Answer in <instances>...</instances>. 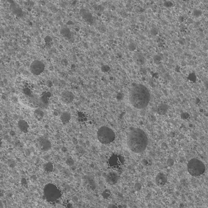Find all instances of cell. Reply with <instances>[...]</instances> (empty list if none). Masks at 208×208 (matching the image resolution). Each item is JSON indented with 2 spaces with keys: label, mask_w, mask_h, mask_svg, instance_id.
I'll return each mask as SVG.
<instances>
[{
  "label": "cell",
  "mask_w": 208,
  "mask_h": 208,
  "mask_svg": "<svg viewBox=\"0 0 208 208\" xmlns=\"http://www.w3.org/2000/svg\"><path fill=\"white\" fill-rule=\"evenodd\" d=\"M62 99L65 103L70 104L74 99V95L70 92L65 91L62 94Z\"/></svg>",
  "instance_id": "30bf717a"
},
{
  "label": "cell",
  "mask_w": 208,
  "mask_h": 208,
  "mask_svg": "<svg viewBox=\"0 0 208 208\" xmlns=\"http://www.w3.org/2000/svg\"><path fill=\"white\" fill-rule=\"evenodd\" d=\"M127 144L130 149L135 153L143 152L148 145V137L146 133L139 128L131 130L128 134Z\"/></svg>",
  "instance_id": "7a4b0ae2"
},
{
  "label": "cell",
  "mask_w": 208,
  "mask_h": 208,
  "mask_svg": "<svg viewBox=\"0 0 208 208\" xmlns=\"http://www.w3.org/2000/svg\"><path fill=\"white\" fill-rule=\"evenodd\" d=\"M187 170L192 177H199L205 173L206 167L201 160L194 158L188 163Z\"/></svg>",
  "instance_id": "3957f363"
},
{
  "label": "cell",
  "mask_w": 208,
  "mask_h": 208,
  "mask_svg": "<svg viewBox=\"0 0 208 208\" xmlns=\"http://www.w3.org/2000/svg\"><path fill=\"white\" fill-rule=\"evenodd\" d=\"M121 160L120 159L119 157L118 156H113L109 160V164L111 166H118L121 164Z\"/></svg>",
  "instance_id": "7c38bea8"
},
{
  "label": "cell",
  "mask_w": 208,
  "mask_h": 208,
  "mask_svg": "<svg viewBox=\"0 0 208 208\" xmlns=\"http://www.w3.org/2000/svg\"><path fill=\"white\" fill-rule=\"evenodd\" d=\"M167 177L166 174L163 173H160L157 175L155 178V182L156 184L159 186H163L167 182Z\"/></svg>",
  "instance_id": "9c48e42d"
},
{
  "label": "cell",
  "mask_w": 208,
  "mask_h": 208,
  "mask_svg": "<svg viewBox=\"0 0 208 208\" xmlns=\"http://www.w3.org/2000/svg\"><path fill=\"white\" fill-rule=\"evenodd\" d=\"M44 196L46 201L53 202L59 199L62 193L55 185L48 184L44 187Z\"/></svg>",
  "instance_id": "5b68a950"
},
{
  "label": "cell",
  "mask_w": 208,
  "mask_h": 208,
  "mask_svg": "<svg viewBox=\"0 0 208 208\" xmlns=\"http://www.w3.org/2000/svg\"><path fill=\"white\" fill-rule=\"evenodd\" d=\"M150 94L146 87L140 84H134L129 93V101L133 107L143 109L148 106Z\"/></svg>",
  "instance_id": "6da1fadb"
},
{
  "label": "cell",
  "mask_w": 208,
  "mask_h": 208,
  "mask_svg": "<svg viewBox=\"0 0 208 208\" xmlns=\"http://www.w3.org/2000/svg\"><path fill=\"white\" fill-rule=\"evenodd\" d=\"M34 116L36 120L41 121L44 117V113L40 109H36L34 112Z\"/></svg>",
  "instance_id": "5bb4252c"
},
{
  "label": "cell",
  "mask_w": 208,
  "mask_h": 208,
  "mask_svg": "<svg viewBox=\"0 0 208 208\" xmlns=\"http://www.w3.org/2000/svg\"><path fill=\"white\" fill-rule=\"evenodd\" d=\"M108 191H105L102 194V196L104 198H107L109 196V192H108Z\"/></svg>",
  "instance_id": "ac0fdd59"
},
{
  "label": "cell",
  "mask_w": 208,
  "mask_h": 208,
  "mask_svg": "<svg viewBox=\"0 0 208 208\" xmlns=\"http://www.w3.org/2000/svg\"><path fill=\"white\" fill-rule=\"evenodd\" d=\"M168 107L166 105H161L159 107L158 109V112L159 114L160 115H163L166 113V111H167Z\"/></svg>",
  "instance_id": "9a60e30c"
},
{
  "label": "cell",
  "mask_w": 208,
  "mask_h": 208,
  "mask_svg": "<svg viewBox=\"0 0 208 208\" xmlns=\"http://www.w3.org/2000/svg\"><path fill=\"white\" fill-rule=\"evenodd\" d=\"M109 69V67L107 66H104L102 68V71H104V72H106V71H108Z\"/></svg>",
  "instance_id": "ffe728a7"
},
{
  "label": "cell",
  "mask_w": 208,
  "mask_h": 208,
  "mask_svg": "<svg viewBox=\"0 0 208 208\" xmlns=\"http://www.w3.org/2000/svg\"><path fill=\"white\" fill-rule=\"evenodd\" d=\"M67 163H68L69 165H72V164L73 163V159L71 158H69L67 160Z\"/></svg>",
  "instance_id": "d6986e66"
},
{
  "label": "cell",
  "mask_w": 208,
  "mask_h": 208,
  "mask_svg": "<svg viewBox=\"0 0 208 208\" xmlns=\"http://www.w3.org/2000/svg\"><path fill=\"white\" fill-rule=\"evenodd\" d=\"M45 69V65L42 62L39 60H35L30 65L31 73L35 76H39L42 73Z\"/></svg>",
  "instance_id": "8992f818"
},
{
  "label": "cell",
  "mask_w": 208,
  "mask_h": 208,
  "mask_svg": "<svg viewBox=\"0 0 208 208\" xmlns=\"http://www.w3.org/2000/svg\"><path fill=\"white\" fill-rule=\"evenodd\" d=\"M18 126L21 131L23 132L26 133L28 132L29 128V125L27 122L25 120H20L18 123Z\"/></svg>",
  "instance_id": "8fae6325"
},
{
  "label": "cell",
  "mask_w": 208,
  "mask_h": 208,
  "mask_svg": "<svg viewBox=\"0 0 208 208\" xmlns=\"http://www.w3.org/2000/svg\"><path fill=\"white\" fill-rule=\"evenodd\" d=\"M38 145L41 150L45 151L50 149L52 146L50 142L47 139L40 138L38 140Z\"/></svg>",
  "instance_id": "52a82bcc"
},
{
  "label": "cell",
  "mask_w": 208,
  "mask_h": 208,
  "mask_svg": "<svg viewBox=\"0 0 208 208\" xmlns=\"http://www.w3.org/2000/svg\"><path fill=\"white\" fill-rule=\"evenodd\" d=\"M115 137L114 131L107 126H102L98 130V139L103 144H109L112 143L115 140Z\"/></svg>",
  "instance_id": "277c9868"
},
{
  "label": "cell",
  "mask_w": 208,
  "mask_h": 208,
  "mask_svg": "<svg viewBox=\"0 0 208 208\" xmlns=\"http://www.w3.org/2000/svg\"><path fill=\"white\" fill-rule=\"evenodd\" d=\"M71 119V115L68 112H64L60 116V120L64 123H67Z\"/></svg>",
  "instance_id": "4fadbf2b"
},
{
  "label": "cell",
  "mask_w": 208,
  "mask_h": 208,
  "mask_svg": "<svg viewBox=\"0 0 208 208\" xmlns=\"http://www.w3.org/2000/svg\"><path fill=\"white\" fill-rule=\"evenodd\" d=\"M106 180L108 184L113 185L118 182V175L115 172H110L107 175Z\"/></svg>",
  "instance_id": "ba28073f"
},
{
  "label": "cell",
  "mask_w": 208,
  "mask_h": 208,
  "mask_svg": "<svg viewBox=\"0 0 208 208\" xmlns=\"http://www.w3.org/2000/svg\"><path fill=\"white\" fill-rule=\"evenodd\" d=\"M44 168L46 172H52L53 170V164L51 163H47L46 164H45Z\"/></svg>",
  "instance_id": "2e32d148"
},
{
  "label": "cell",
  "mask_w": 208,
  "mask_h": 208,
  "mask_svg": "<svg viewBox=\"0 0 208 208\" xmlns=\"http://www.w3.org/2000/svg\"><path fill=\"white\" fill-rule=\"evenodd\" d=\"M129 50H131V51H133V50H135L136 49L135 44L133 43H131L129 44Z\"/></svg>",
  "instance_id": "e0dca14e"
}]
</instances>
